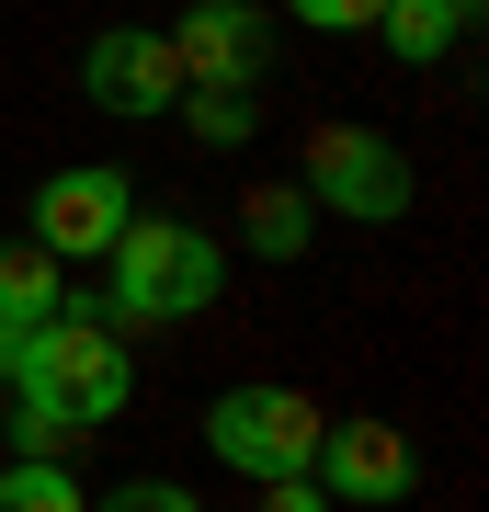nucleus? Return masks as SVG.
Instances as JSON below:
<instances>
[{
    "mask_svg": "<svg viewBox=\"0 0 489 512\" xmlns=\"http://www.w3.org/2000/svg\"><path fill=\"white\" fill-rule=\"evenodd\" d=\"M0 399H35L46 421H69V433H103V421L137 410V353H126V330L69 285V308L23 330V376L0 387Z\"/></svg>",
    "mask_w": 489,
    "mask_h": 512,
    "instance_id": "nucleus-1",
    "label": "nucleus"
},
{
    "mask_svg": "<svg viewBox=\"0 0 489 512\" xmlns=\"http://www.w3.org/2000/svg\"><path fill=\"white\" fill-rule=\"evenodd\" d=\"M103 262H114V285L91 308L114 330H171V319H205L228 296V239L194 228V217H126Z\"/></svg>",
    "mask_w": 489,
    "mask_h": 512,
    "instance_id": "nucleus-2",
    "label": "nucleus"
},
{
    "mask_svg": "<svg viewBox=\"0 0 489 512\" xmlns=\"http://www.w3.org/2000/svg\"><path fill=\"white\" fill-rule=\"evenodd\" d=\"M319 433H330V410L308 399V387H273V376L205 399V456L239 467L251 490H273V478H319Z\"/></svg>",
    "mask_w": 489,
    "mask_h": 512,
    "instance_id": "nucleus-3",
    "label": "nucleus"
},
{
    "mask_svg": "<svg viewBox=\"0 0 489 512\" xmlns=\"http://www.w3.org/2000/svg\"><path fill=\"white\" fill-rule=\"evenodd\" d=\"M296 194L330 205V217H353V228H399L410 205H421V171H410V148L387 137V126H319Z\"/></svg>",
    "mask_w": 489,
    "mask_h": 512,
    "instance_id": "nucleus-4",
    "label": "nucleus"
},
{
    "mask_svg": "<svg viewBox=\"0 0 489 512\" xmlns=\"http://www.w3.org/2000/svg\"><path fill=\"white\" fill-rule=\"evenodd\" d=\"M126 217H137V183L114 160H80V171H46V183H35V228H23V239H35L46 262H103Z\"/></svg>",
    "mask_w": 489,
    "mask_h": 512,
    "instance_id": "nucleus-5",
    "label": "nucleus"
},
{
    "mask_svg": "<svg viewBox=\"0 0 489 512\" xmlns=\"http://www.w3.org/2000/svg\"><path fill=\"white\" fill-rule=\"evenodd\" d=\"M319 490L353 501V512H387L421 490V444L399 433V421H330L319 433Z\"/></svg>",
    "mask_w": 489,
    "mask_h": 512,
    "instance_id": "nucleus-6",
    "label": "nucleus"
},
{
    "mask_svg": "<svg viewBox=\"0 0 489 512\" xmlns=\"http://www.w3.org/2000/svg\"><path fill=\"white\" fill-rule=\"evenodd\" d=\"M80 92L103 103V114H171V103H182L171 35H148V23H103V35L80 46Z\"/></svg>",
    "mask_w": 489,
    "mask_h": 512,
    "instance_id": "nucleus-7",
    "label": "nucleus"
},
{
    "mask_svg": "<svg viewBox=\"0 0 489 512\" xmlns=\"http://www.w3.org/2000/svg\"><path fill=\"white\" fill-rule=\"evenodd\" d=\"M262 57H273V23L251 12V0H194V12L171 23V69H182V92H194V80H217V92H251Z\"/></svg>",
    "mask_w": 489,
    "mask_h": 512,
    "instance_id": "nucleus-8",
    "label": "nucleus"
},
{
    "mask_svg": "<svg viewBox=\"0 0 489 512\" xmlns=\"http://www.w3.org/2000/svg\"><path fill=\"white\" fill-rule=\"evenodd\" d=\"M239 239H251V262H308L319 205L296 194V183H251V194H239Z\"/></svg>",
    "mask_w": 489,
    "mask_h": 512,
    "instance_id": "nucleus-9",
    "label": "nucleus"
},
{
    "mask_svg": "<svg viewBox=\"0 0 489 512\" xmlns=\"http://www.w3.org/2000/svg\"><path fill=\"white\" fill-rule=\"evenodd\" d=\"M467 23H478V0H387V12H376V35H387V57L433 69V57L467 46Z\"/></svg>",
    "mask_w": 489,
    "mask_h": 512,
    "instance_id": "nucleus-10",
    "label": "nucleus"
},
{
    "mask_svg": "<svg viewBox=\"0 0 489 512\" xmlns=\"http://www.w3.org/2000/svg\"><path fill=\"white\" fill-rule=\"evenodd\" d=\"M57 308H69V262H46L35 239H0V319L35 330V319H57Z\"/></svg>",
    "mask_w": 489,
    "mask_h": 512,
    "instance_id": "nucleus-11",
    "label": "nucleus"
},
{
    "mask_svg": "<svg viewBox=\"0 0 489 512\" xmlns=\"http://www.w3.org/2000/svg\"><path fill=\"white\" fill-rule=\"evenodd\" d=\"M171 114L194 126V148H251V126H262V92H217V80H194V92H182Z\"/></svg>",
    "mask_w": 489,
    "mask_h": 512,
    "instance_id": "nucleus-12",
    "label": "nucleus"
},
{
    "mask_svg": "<svg viewBox=\"0 0 489 512\" xmlns=\"http://www.w3.org/2000/svg\"><path fill=\"white\" fill-rule=\"evenodd\" d=\"M0 512H91V490L69 478V456H12L0 467Z\"/></svg>",
    "mask_w": 489,
    "mask_h": 512,
    "instance_id": "nucleus-13",
    "label": "nucleus"
},
{
    "mask_svg": "<svg viewBox=\"0 0 489 512\" xmlns=\"http://www.w3.org/2000/svg\"><path fill=\"white\" fill-rule=\"evenodd\" d=\"M91 512H205V501L182 490V478H114V490L91 501Z\"/></svg>",
    "mask_w": 489,
    "mask_h": 512,
    "instance_id": "nucleus-14",
    "label": "nucleus"
},
{
    "mask_svg": "<svg viewBox=\"0 0 489 512\" xmlns=\"http://www.w3.org/2000/svg\"><path fill=\"white\" fill-rule=\"evenodd\" d=\"M387 0H285V23H308V35H376Z\"/></svg>",
    "mask_w": 489,
    "mask_h": 512,
    "instance_id": "nucleus-15",
    "label": "nucleus"
},
{
    "mask_svg": "<svg viewBox=\"0 0 489 512\" xmlns=\"http://www.w3.org/2000/svg\"><path fill=\"white\" fill-rule=\"evenodd\" d=\"M12 444L23 456H69V421H46L35 399H12Z\"/></svg>",
    "mask_w": 489,
    "mask_h": 512,
    "instance_id": "nucleus-16",
    "label": "nucleus"
},
{
    "mask_svg": "<svg viewBox=\"0 0 489 512\" xmlns=\"http://www.w3.org/2000/svg\"><path fill=\"white\" fill-rule=\"evenodd\" d=\"M262 512H330V490H319V478H273Z\"/></svg>",
    "mask_w": 489,
    "mask_h": 512,
    "instance_id": "nucleus-17",
    "label": "nucleus"
}]
</instances>
